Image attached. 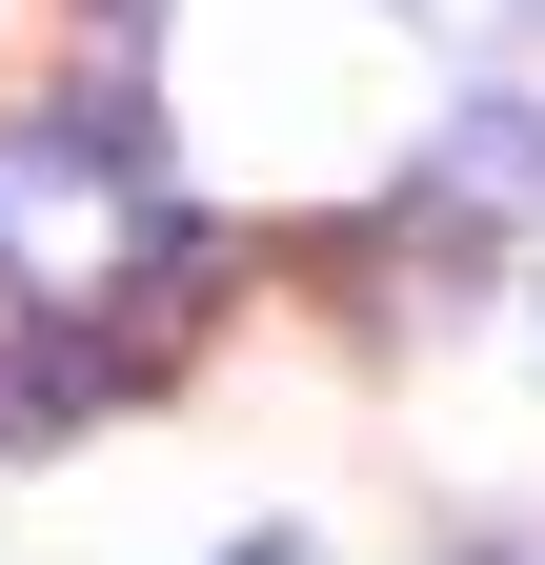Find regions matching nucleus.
Wrapping results in <instances>:
<instances>
[{"label":"nucleus","instance_id":"20e7f679","mask_svg":"<svg viewBox=\"0 0 545 565\" xmlns=\"http://www.w3.org/2000/svg\"><path fill=\"white\" fill-rule=\"evenodd\" d=\"M223 565H303V545H284V525H263V545H223Z\"/></svg>","mask_w":545,"mask_h":565},{"label":"nucleus","instance_id":"f257e3e1","mask_svg":"<svg viewBox=\"0 0 545 565\" xmlns=\"http://www.w3.org/2000/svg\"><path fill=\"white\" fill-rule=\"evenodd\" d=\"M445 223H545V102H464L445 121Z\"/></svg>","mask_w":545,"mask_h":565},{"label":"nucleus","instance_id":"7ed1b4c3","mask_svg":"<svg viewBox=\"0 0 545 565\" xmlns=\"http://www.w3.org/2000/svg\"><path fill=\"white\" fill-rule=\"evenodd\" d=\"M404 21H425V41H464V61H505V41L545 21V0H404Z\"/></svg>","mask_w":545,"mask_h":565},{"label":"nucleus","instance_id":"39448f33","mask_svg":"<svg viewBox=\"0 0 545 565\" xmlns=\"http://www.w3.org/2000/svg\"><path fill=\"white\" fill-rule=\"evenodd\" d=\"M464 565H525V545H464Z\"/></svg>","mask_w":545,"mask_h":565},{"label":"nucleus","instance_id":"f03ea898","mask_svg":"<svg viewBox=\"0 0 545 565\" xmlns=\"http://www.w3.org/2000/svg\"><path fill=\"white\" fill-rule=\"evenodd\" d=\"M101 384H82V323L61 343H0V445H41V424H82Z\"/></svg>","mask_w":545,"mask_h":565}]
</instances>
